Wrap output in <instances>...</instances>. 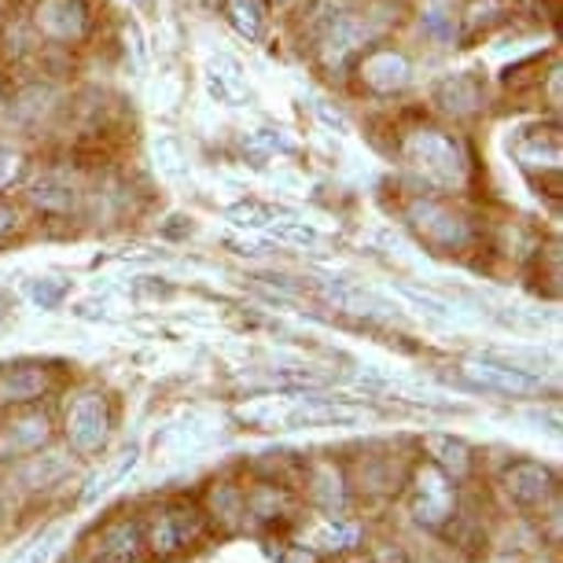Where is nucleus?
<instances>
[{"label": "nucleus", "instance_id": "nucleus-1", "mask_svg": "<svg viewBox=\"0 0 563 563\" xmlns=\"http://www.w3.org/2000/svg\"><path fill=\"white\" fill-rule=\"evenodd\" d=\"M406 158L412 166L420 169L423 177L439 180V185H456L464 174V163H461V152L450 136L434 133V130H423L417 136L406 141Z\"/></svg>", "mask_w": 563, "mask_h": 563}, {"label": "nucleus", "instance_id": "nucleus-2", "mask_svg": "<svg viewBox=\"0 0 563 563\" xmlns=\"http://www.w3.org/2000/svg\"><path fill=\"white\" fill-rule=\"evenodd\" d=\"M67 439L78 453L100 450L103 439H108V412H103L100 398L85 395L81 401H74L67 412Z\"/></svg>", "mask_w": 563, "mask_h": 563}, {"label": "nucleus", "instance_id": "nucleus-3", "mask_svg": "<svg viewBox=\"0 0 563 563\" xmlns=\"http://www.w3.org/2000/svg\"><path fill=\"white\" fill-rule=\"evenodd\" d=\"M412 225L423 232V240L434 247H461L467 240V229L461 225V218H453L450 210L434 207V203H417L412 207Z\"/></svg>", "mask_w": 563, "mask_h": 563}, {"label": "nucleus", "instance_id": "nucleus-4", "mask_svg": "<svg viewBox=\"0 0 563 563\" xmlns=\"http://www.w3.org/2000/svg\"><path fill=\"white\" fill-rule=\"evenodd\" d=\"M361 78L379 92L401 89V85L409 81V63L401 59L398 52H372V56L361 63Z\"/></svg>", "mask_w": 563, "mask_h": 563}, {"label": "nucleus", "instance_id": "nucleus-5", "mask_svg": "<svg viewBox=\"0 0 563 563\" xmlns=\"http://www.w3.org/2000/svg\"><path fill=\"white\" fill-rule=\"evenodd\" d=\"M552 490V475L534 461H523L508 472V494L516 497L519 505H538L545 501V494Z\"/></svg>", "mask_w": 563, "mask_h": 563}, {"label": "nucleus", "instance_id": "nucleus-6", "mask_svg": "<svg viewBox=\"0 0 563 563\" xmlns=\"http://www.w3.org/2000/svg\"><path fill=\"white\" fill-rule=\"evenodd\" d=\"M37 23L52 37H74L85 23V8L78 0H45L37 8Z\"/></svg>", "mask_w": 563, "mask_h": 563}, {"label": "nucleus", "instance_id": "nucleus-7", "mask_svg": "<svg viewBox=\"0 0 563 563\" xmlns=\"http://www.w3.org/2000/svg\"><path fill=\"white\" fill-rule=\"evenodd\" d=\"M475 384L479 387H490V390H505V395H538L541 390V379L527 376L519 368H497V365H479L472 368Z\"/></svg>", "mask_w": 563, "mask_h": 563}, {"label": "nucleus", "instance_id": "nucleus-8", "mask_svg": "<svg viewBox=\"0 0 563 563\" xmlns=\"http://www.w3.org/2000/svg\"><path fill=\"white\" fill-rule=\"evenodd\" d=\"M45 390V368L19 365L0 372V401H34Z\"/></svg>", "mask_w": 563, "mask_h": 563}, {"label": "nucleus", "instance_id": "nucleus-9", "mask_svg": "<svg viewBox=\"0 0 563 563\" xmlns=\"http://www.w3.org/2000/svg\"><path fill=\"white\" fill-rule=\"evenodd\" d=\"M210 97H218L221 103H243L251 97L247 78H243V70L229 56H221L210 67Z\"/></svg>", "mask_w": 563, "mask_h": 563}, {"label": "nucleus", "instance_id": "nucleus-10", "mask_svg": "<svg viewBox=\"0 0 563 563\" xmlns=\"http://www.w3.org/2000/svg\"><path fill=\"white\" fill-rule=\"evenodd\" d=\"M483 100V89L475 85V78H464V74H456V78H445L439 85V103L445 111H456V114H467L472 108H479Z\"/></svg>", "mask_w": 563, "mask_h": 563}, {"label": "nucleus", "instance_id": "nucleus-11", "mask_svg": "<svg viewBox=\"0 0 563 563\" xmlns=\"http://www.w3.org/2000/svg\"><path fill=\"white\" fill-rule=\"evenodd\" d=\"M30 199L41 207V210H59V214H67V210L74 207V188L67 185V180L59 177H41L34 185V192H30Z\"/></svg>", "mask_w": 563, "mask_h": 563}, {"label": "nucleus", "instance_id": "nucleus-12", "mask_svg": "<svg viewBox=\"0 0 563 563\" xmlns=\"http://www.w3.org/2000/svg\"><path fill=\"white\" fill-rule=\"evenodd\" d=\"M48 439V431H45V420H23V423H15L12 431L4 434V450H0V456H23V453H34L41 442Z\"/></svg>", "mask_w": 563, "mask_h": 563}, {"label": "nucleus", "instance_id": "nucleus-13", "mask_svg": "<svg viewBox=\"0 0 563 563\" xmlns=\"http://www.w3.org/2000/svg\"><path fill=\"white\" fill-rule=\"evenodd\" d=\"M23 174V158L12 147H0V188H8L12 180Z\"/></svg>", "mask_w": 563, "mask_h": 563}, {"label": "nucleus", "instance_id": "nucleus-14", "mask_svg": "<svg viewBox=\"0 0 563 563\" xmlns=\"http://www.w3.org/2000/svg\"><path fill=\"white\" fill-rule=\"evenodd\" d=\"M232 19L247 37H258V19H254V8L243 4V0H232Z\"/></svg>", "mask_w": 563, "mask_h": 563}, {"label": "nucleus", "instance_id": "nucleus-15", "mask_svg": "<svg viewBox=\"0 0 563 563\" xmlns=\"http://www.w3.org/2000/svg\"><path fill=\"white\" fill-rule=\"evenodd\" d=\"M12 225H15V214L8 207H0V236H8V232H12Z\"/></svg>", "mask_w": 563, "mask_h": 563}]
</instances>
